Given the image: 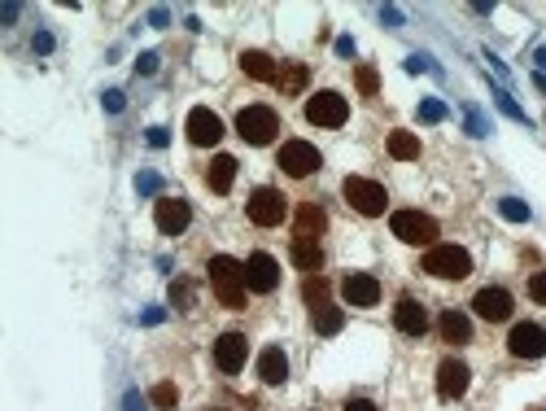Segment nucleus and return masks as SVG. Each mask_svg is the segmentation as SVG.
I'll use <instances>...</instances> for the list:
<instances>
[{
  "label": "nucleus",
  "instance_id": "obj_46",
  "mask_svg": "<svg viewBox=\"0 0 546 411\" xmlns=\"http://www.w3.org/2000/svg\"><path fill=\"white\" fill-rule=\"evenodd\" d=\"M337 57H354V40H350V36L337 40Z\"/></svg>",
  "mask_w": 546,
  "mask_h": 411
},
{
  "label": "nucleus",
  "instance_id": "obj_40",
  "mask_svg": "<svg viewBox=\"0 0 546 411\" xmlns=\"http://www.w3.org/2000/svg\"><path fill=\"white\" fill-rule=\"evenodd\" d=\"M158 61H162L158 53H140L136 57V75H158Z\"/></svg>",
  "mask_w": 546,
  "mask_h": 411
},
{
  "label": "nucleus",
  "instance_id": "obj_19",
  "mask_svg": "<svg viewBox=\"0 0 546 411\" xmlns=\"http://www.w3.org/2000/svg\"><path fill=\"white\" fill-rule=\"evenodd\" d=\"M437 333H441V341L446 346H468L472 341V320L463 315V311H441V320H437Z\"/></svg>",
  "mask_w": 546,
  "mask_h": 411
},
{
  "label": "nucleus",
  "instance_id": "obj_26",
  "mask_svg": "<svg viewBox=\"0 0 546 411\" xmlns=\"http://www.w3.org/2000/svg\"><path fill=\"white\" fill-rule=\"evenodd\" d=\"M306 79H310L306 66H302V61H289L285 70H280L275 84H280V92H285V96H302V92H306Z\"/></svg>",
  "mask_w": 546,
  "mask_h": 411
},
{
  "label": "nucleus",
  "instance_id": "obj_30",
  "mask_svg": "<svg viewBox=\"0 0 546 411\" xmlns=\"http://www.w3.org/2000/svg\"><path fill=\"white\" fill-rule=\"evenodd\" d=\"M149 403H153L158 411H175V403H179V389H175L171 381H158L153 389H149Z\"/></svg>",
  "mask_w": 546,
  "mask_h": 411
},
{
  "label": "nucleus",
  "instance_id": "obj_33",
  "mask_svg": "<svg viewBox=\"0 0 546 411\" xmlns=\"http://www.w3.org/2000/svg\"><path fill=\"white\" fill-rule=\"evenodd\" d=\"M416 114H420V123H441V119H446V114H450V110H446V101H437V96H424Z\"/></svg>",
  "mask_w": 546,
  "mask_h": 411
},
{
  "label": "nucleus",
  "instance_id": "obj_28",
  "mask_svg": "<svg viewBox=\"0 0 546 411\" xmlns=\"http://www.w3.org/2000/svg\"><path fill=\"white\" fill-rule=\"evenodd\" d=\"M494 210H499L507 223H529V219H533L529 202H520V197H499V202H494Z\"/></svg>",
  "mask_w": 546,
  "mask_h": 411
},
{
  "label": "nucleus",
  "instance_id": "obj_1",
  "mask_svg": "<svg viewBox=\"0 0 546 411\" xmlns=\"http://www.w3.org/2000/svg\"><path fill=\"white\" fill-rule=\"evenodd\" d=\"M206 271H210V289H214V298H219V306L245 311V293H250V285H245V262L227 258V254H214L206 262Z\"/></svg>",
  "mask_w": 546,
  "mask_h": 411
},
{
  "label": "nucleus",
  "instance_id": "obj_2",
  "mask_svg": "<svg viewBox=\"0 0 546 411\" xmlns=\"http://www.w3.org/2000/svg\"><path fill=\"white\" fill-rule=\"evenodd\" d=\"M420 271L437 276V281H468L472 276V254L463 250V245H433V250L424 254Z\"/></svg>",
  "mask_w": 546,
  "mask_h": 411
},
{
  "label": "nucleus",
  "instance_id": "obj_8",
  "mask_svg": "<svg viewBox=\"0 0 546 411\" xmlns=\"http://www.w3.org/2000/svg\"><path fill=\"white\" fill-rule=\"evenodd\" d=\"M345 119H350V105H345V96L341 92H315V96H306V123H315V127H345Z\"/></svg>",
  "mask_w": 546,
  "mask_h": 411
},
{
  "label": "nucleus",
  "instance_id": "obj_35",
  "mask_svg": "<svg viewBox=\"0 0 546 411\" xmlns=\"http://www.w3.org/2000/svg\"><path fill=\"white\" fill-rule=\"evenodd\" d=\"M136 193H140V197L162 193V175H158V171H140V175H136Z\"/></svg>",
  "mask_w": 546,
  "mask_h": 411
},
{
  "label": "nucleus",
  "instance_id": "obj_24",
  "mask_svg": "<svg viewBox=\"0 0 546 411\" xmlns=\"http://www.w3.org/2000/svg\"><path fill=\"white\" fill-rule=\"evenodd\" d=\"M385 149H389V158H398V162H416L420 158V136H416V131H389Z\"/></svg>",
  "mask_w": 546,
  "mask_h": 411
},
{
  "label": "nucleus",
  "instance_id": "obj_10",
  "mask_svg": "<svg viewBox=\"0 0 546 411\" xmlns=\"http://www.w3.org/2000/svg\"><path fill=\"white\" fill-rule=\"evenodd\" d=\"M245 359H250V337L245 333H219V341H214V368L236 376L245 368Z\"/></svg>",
  "mask_w": 546,
  "mask_h": 411
},
{
  "label": "nucleus",
  "instance_id": "obj_6",
  "mask_svg": "<svg viewBox=\"0 0 546 411\" xmlns=\"http://www.w3.org/2000/svg\"><path fill=\"white\" fill-rule=\"evenodd\" d=\"M393 237L407 241V245H428L433 250V241H437V219L433 215H424V210H393Z\"/></svg>",
  "mask_w": 546,
  "mask_h": 411
},
{
  "label": "nucleus",
  "instance_id": "obj_23",
  "mask_svg": "<svg viewBox=\"0 0 546 411\" xmlns=\"http://www.w3.org/2000/svg\"><path fill=\"white\" fill-rule=\"evenodd\" d=\"M289 254H293V262L302 271H310V276H319V267H324V245L319 241H306V237H293V245H289Z\"/></svg>",
  "mask_w": 546,
  "mask_h": 411
},
{
  "label": "nucleus",
  "instance_id": "obj_37",
  "mask_svg": "<svg viewBox=\"0 0 546 411\" xmlns=\"http://www.w3.org/2000/svg\"><path fill=\"white\" fill-rule=\"evenodd\" d=\"M144 140H149V149H167V144H171V131H167V127H149Z\"/></svg>",
  "mask_w": 546,
  "mask_h": 411
},
{
  "label": "nucleus",
  "instance_id": "obj_25",
  "mask_svg": "<svg viewBox=\"0 0 546 411\" xmlns=\"http://www.w3.org/2000/svg\"><path fill=\"white\" fill-rule=\"evenodd\" d=\"M310 324H315V333H324V337H337L341 328H345V311L341 306H319V311H310Z\"/></svg>",
  "mask_w": 546,
  "mask_h": 411
},
{
  "label": "nucleus",
  "instance_id": "obj_20",
  "mask_svg": "<svg viewBox=\"0 0 546 411\" xmlns=\"http://www.w3.org/2000/svg\"><path fill=\"white\" fill-rule=\"evenodd\" d=\"M241 70L250 79H258V84H275L280 79V66L271 61V53H262V48H245L241 53Z\"/></svg>",
  "mask_w": 546,
  "mask_h": 411
},
{
  "label": "nucleus",
  "instance_id": "obj_34",
  "mask_svg": "<svg viewBox=\"0 0 546 411\" xmlns=\"http://www.w3.org/2000/svg\"><path fill=\"white\" fill-rule=\"evenodd\" d=\"M463 123H468V136H490V123H485V114L476 110V105H463Z\"/></svg>",
  "mask_w": 546,
  "mask_h": 411
},
{
  "label": "nucleus",
  "instance_id": "obj_32",
  "mask_svg": "<svg viewBox=\"0 0 546 411\" xmlns=\"http://www.w3.org/2000/svg\"><path fill=\"white\" fill-rule=\"evenodd\" d=\"M192 302H197L192 281H171V306L175 311H192Z\"/></svg>",
  "mask_w": 546,
  "mask_h": 411
},
{
  "label": "nucleus",
  "instance_id": "obj_36",
  "mask_svg": "<svg viewBox=\"0 0 546 411\" xmlns=\"http://www.w3.org/2000/svg\"><path fill=\"white\" fill-rule=\"evenodd\" d=\"M529 298H533V302H542V306H546V267H542V271H533V276H529Z\"/></svg>",
  "mask_w": 546,
  "mask_h": 411
},
{
  "label": "nucleus",
  "instance_id": "obj_47",
  "mask_svg": "<svg viewBox=\"0 0 546 411\" xmlns=\"http://www.w3.org/2000/svg\"><path fill=\"white\" fill-rule=\"evenodd\" d=\"M123 403H127V411H144V398H140V394H136V389H131V394H127V398H123Z\"/></svg>",
  "mask_w": 546,
  "mask_h": 411
},
{
  "label": "nucleus",
  "instance_id": "obj_41",
  "mask_svg": "<svg viewBox=\"0 0 546 411\" xmlns=\"http://www.w3.org/2000/svg\"><path fill=\"white\" fill-rule=\"evenodd\" d=\"M407 70H411V75H420V70H437V66L428 61L424 53H411V57H407Z\"/></svg>",
  "mask_w": 546,
  "mask_h": 411
},
{
  "label": "nucleus",
  "instance_id": "obj_49",
  "mask_svg": "<svg viewBox=\"0 0 546 411\" xmlns=\"http://www.w3.org/2000/svg\"><path fill=\"white\" fill-rule=\"evenodd\" d=\"M533 88H538V92L546 96V75H533Z\"/></svg>",
  "mask_w": 546,
  "mask_h": 411
},
{
  "label": "nucleus",
  "instance_id": "obj_13",
  "mask_svg": "<svg viewBox=\"0 0 546 411\" xmlns=\"http://www.w3.org/2000/svg\"><path fill=\"white\" fill-rule=\"evenodd\" d=\"M188 140L197 144V149H210V144H219L223 140V119L214 110H206V105H197L192 114H188Z\"/></svg>",
  "mask_w": 546,
  "mask_h": 411
},
{
  "label": "nucleus",
  "instance_id": "obj_3",
  "mask_svg": "<svg viewBox=\"0 0 546 411\" xmlns=\"http://www.w3.org/2000/svg\"><path fill=\"white\" fill-rule=\"evenodd\" d=\"M236 136L245 144H254V149H262V144H271L280 136V114L271 105H245L236 114Z\"/></svg>",
  "mask_w": 546,
  "mask_h": 411
},
{
  "label": "nucleus",
  "instance_id": "obj_43",
  "mask_svg": "<svg viewBox=\"0 0 546 411\" xmlns=\"http://www.w3.org/2000/svg\"><path fill=\"white\" fill-rule=\"evenodd\" d=\"M380 22H385V27H402V9L385 5V9H380Z\"/></svg>",
  "mask_w": 546,
  "mask_h": 411
},
{
  "label": "nucleus",
  "instance_id": "obj_21",
  "mask_svg": "<svg viewBox=\"0 0 546 411\" xmlns=\"http://www.w3.org/2000/svg\"><path fill=\"white\" fill-rule=\"evenodd\" d=\"M258 376H262V385H285L289 381V354L280 346H267L258 354Z\"/></svg>",
  "mask_w": 546,
  "mask_h": 411
},
{
  "label": "nucleus",
  "instance_id": "obj_22",
  "mask_svg": "<svg viewBox=\"0 0 546 411\" xmlns=\"http://www.w3.org/2000/svg\"><path fill=\"white\" fill-rule=\"evenodd\" d=\"M206 184L210 193H232V184H236V158L232 154H219V158H210V167H206Z\"/></svg>",
  "mask_w": 546,
  "mask_h": 411
},
{
  "label": "nucleus",
  "instance_id": "obj_9",
  "mask_svg": "<svg viewBox=\"0 0 546 411\" xmlns=\"http://www.w3.org/2000/svg\"><path fill=\"white\" fill-rule=\"evenodd\" d=\"M153 223H158L162 237H179L192 223V206L184 202V197H158L153 202Z\"/></svg>",
  "mask_w": 546,
  "mask_h": 411
},
{
  "label": "nucleus",
  "instance_id": "obj_31",
  "mask_svg": "<svg viewBox=\"0 0 546 411\" xmlns=\"http://www.w3.org/2000/svg\"><path fill=\"white\" fill-rule=\"evenodd\" d=\"M354 88H358V96H380V75H376V66H358V70H354Z\"/></svg>",
  "mask_w": 546,
  "mask_h": 411
},
{
  "label": "nucleus",
  "instance_id": "obj_45",
  "mask_svg": "<svg viewBox=\"0 0 546 411\" xmlns=\"http://www.w3.org/2000/svg\"><path fill=\"white\" fill-rule=\"evenodd\" d=\"M345 411H380L372 398H350V403H345Z\"/></svg>",
  "mask_w": 546,
  "mask_h": 411
},
{
  "label": "nucleus",
  "instance_id": "obj_12",
  "mask_svg": "<svg viewBox=\"0 0 546 411\" xmlns=\"http://www.w3.org/2000/svg\"><path fill=\"white\" fill-rule=\"evenodd\" d=\"M507 350L516 354V359H542V354H546V328L533 324V320L516 324V328L507 333Z\"/></svg>",
  "mask_w": 546,
  "mask_h": 411
},
{
  "label": "nucleus",
  "instance_id": "obj_14",
  "mask_svg": "<svg viewBox=\"0 0 546 411\" xmlns=\"http://www.w3.org/2000/svg\"><path fill=\"white\" fill-rule=\"evenodd\" d=\"M468 385H472V372H468V364H463V359H441V364H437V394H441L446 403L463 398V394H468Z\"/></svg>",
  "mask_w": 546,
  "mask_h": 411
},
{
  "label": "nucleus",
  "instance_id": "obj_38",
  "mask_svg": "<svg viewBox=\"0 0 546 411\" xmlns=\"http://www.w3.org/2000/svg\"><path fill=\"white\" fill-rule=\"evenodd\" d=\"M101 105H105V110H109V114H123V110H127V96H123V92H119V88H109V92H105V96H101Z\"/></svg>",
  "mask_w": 546,
  "mask_h": 411
},
{
  "label": "nucleus",
  "instance_id": "obj_7",
  "mask_svg": "<svg viewBox=\"0 0 546 411\" xmlns=\"http://www.w3.org/2000/svg\"><path fill=\"white\" fill-rule=\"evenodd\" d=\"M275 167L285 171L289 179H306V175H315L324 167V154L310 140H289V144H280V162H275Z\"/></svg>",
  "mask_w": 546,
  "mask_h": 411
},
{
  "label": "nucleus",
  "instance_id": "obj_51",
  "mask_svg": "<svg viewBox=\"0 0 546 411\" xmlns=\"http://www.w3.org/2000/svg\"><path fill=\"white\" fill-rule=\"evenodd\" d=\"M533 411H546V407H533Z\"/></svg>",
  "mask_w": 546,
  "mask_h": 411
},
{
  "label": "nucleus",
  "instance_id": "obj_44",
  "mask_svg": "<svg viewBox=\"0 0 546 411\" xmlns=\"http://www.w3.org/2000/svg\"><path fill=\"white\" fill-rule=\"evenodd\" d=\"M167 22H171V13H167V9H162V5H158V9H149V27H158V31H162V27H167Z\"/></svg>",
  "mask_w": 546,
  "mask_h": 411
},
{
  "label": "nucleus",
  "instance_id": "obj_48",
  "mask_svg": "<svg viewBox=\"0 0 546 411\" xmlns=\"http://www.w3.org/2000/svg\"><path fill=\"white\" fill-rule=\"evenodd\" d=\"M533 66H538V75H546V48H533Z\"/></svg>",
  "mask_w": 546,
  "mask_h": 411
},
{
  "label": "nucleus",
  "instance_id": "obj_18",
  "mask_svg": "<svg viewBox=\"0 0 546 411\" xmlns=\"http://www.w3.org/2000/svg\"><path fill=\"white\" fill-rule=\"evenodd\" d=\"M393 324H398V333H407V337H424L428 333V311L416 298H398V306H393Z\"/></svg>",
  "mask_w": 546,
  "mask_h": 411
},
{
  "label": "nucleus",
  "instance_id": "obj_29",
  "mask_svg": "<svg viewBox=\"0 0 546 411\" xmlns=\"http://www.w3.org/2000/svg\"><path fill=\"white\" fill-rule=\"evenodd\" d=\"M494 105H499V114H507V119H511V123H520V127L533 123V119H529V114L516 105V96H511L507 88H494Z\"/></svg>",
  "mask_w": 546,
  "mask_h": 411
},
{
  "label": "nucleus",
  "instance_id": "obj_17",
  "mask_svg": "<svg viewBox=\"0 0 546 411\" xmlns=\"http://www.w3.org/2000/svg\"><path fill=\"white\" fill-rule=\"evenodd\" d=\"M324 232H328V210L319 202H302V206H297V219H293V237L319 241Z\"/></svg>",
  "mask_w": 546,
  "mask_h": 411
},
{
  "label": "nucleus",
  "instance_id": "obj_50",
  "mask_svg": "<svg viewBox=\"0 0 546 411\" xmlns=\"http://www.w3.org/2000/svg\"><path fill=\"white\" fill-rule=\"evenodd\" d=\"M210 411H227V407H210Z\"/></svg>",
  "mask_w": 546,
  "mask_h": 411
},
{
  "label": "nucleus",
  "instance_id": "obj_42",
  "mask_svg": "<svg viewBox=\"0 0 546 411\" xmlns=\"http://www.w3.org/2000/svg\"><path fill=\"white\" fill-rule=\"evenodd\" d=\"M162 320H167V311H162V306H149V311H140V324H144V328H153V324H162Z\"/></svg>",
  "mask_w": 546,
  "mask_h": 411
},
{
  "label": "nucleus",
  "instance_id": "obj_39",
  "mask_svg": "<svg viewBox=\"0 0 546 411\" xmlns=\"http://www.w3.org/2000/svg\"><path fill=\"white\" fill-rule=\"evenodd\" d=\"M53 44H57V40H53V31H36V40H31V48H36L40 57L53 53Z\"/></svg>",
  "mask_w": 546,
  "mask_h": 411
},
{
  "label": "nucleus",
  "instance_id": "obj_11",
  "mask_svg": "<svg viewBox=\"0 0 546 411\" xmlns=\"http://www.w3.org/2000/svg\"><path fill=\"white\" fill-rule=\"evenodd\" d=\"M472 311H476V315H481L485 324H503V320H511V311H516V302H511V293H507V289H499V285H485V289H476Z\"/></svg>",
  "mask_w": 546,
  "mask_h": 411
},
{
  "label": "nucleus",
  "instance_id": "obj_27",
  "mask_svg": "<svg viewBox=\"0 0 546 411\" xmlns=\"http://www.w3.org/2000/svg\"><path fill=\"white\" fill-rule=\"evenodd\" d=\"M302 298H306V306H310V311H319V306H328V302H333V285H328L324 276H306V285H302Z\"/></svg>",
  "mask_w": 546,
  "mask_h": 411
},
{
  "label": "nucleus",
  "instance_id": "obj_15",
  "mask_svg": "<svg viewBox=\"0 0 546 411\" xmlns=\"http://www.w3.org/2000/svg\"><path fill=\"white\" fill-rule=\"evenodd\" d=\"M341 298L350 302V306H358V311H367V306L380 302V281H376L372 271H350L341 281Z\"/></svg>",
  "mask_w": 546,
  "mask_h": 411
},
{
  "label": "nucleus",
  "instance_id": "obj_5",
  "mask_svg": "<svg viewBox=\"0 0 546 411\" xmlns=\"http://www.w3.org/2000/svg\"><path fill=\"white\" fill-rule=\"evenodd\" d=\"M245 215H250V223H258V227H280L285 215H289V197L280 193V188H271V184H262V188L250 193Z\"/></svg>",
  "mask_w": 546,
  "mask_h": 411
},
{
  "label": "nucleus",
  "instance_id": "obj_16",
  "mask_svg": "<svg viewBox=\"0 0 546 411\" xmlns=\"http://www.w3.org/2000/svg\"><path fill=\"white\" fill-rule=\"evenodd\" d=\"M245 285H250L254 293H271L275 285H280V262L271 258V254H250L245 258Z\"/></svg>",
  "mask_w": 546,
  "mask_h": 411
},
{
  "label": "nucleus",
  "instance_id": "obj_4",
  "mask_svg": "<svg viewBox=\"0 0 546 411\" xmlns=\"http://www.w3.org/2000/svg\"><path fill=\"white\" fill-rule=\"evenodd\" d=\"M341 197L350 202V210H358L363 219H376V215H385V206H389V193L380 188L376 179H363V175H345Z\"/></svg>",
  "mask_w": 546,
  "mask_h": 411
}]
</instances>
